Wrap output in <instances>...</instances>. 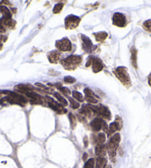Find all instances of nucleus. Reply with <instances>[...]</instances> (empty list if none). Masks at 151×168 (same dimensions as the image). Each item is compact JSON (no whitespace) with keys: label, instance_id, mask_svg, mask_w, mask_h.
Masks as SVG:
<instances>
[{"label":"nucleus","instance_id":"f8f14e48","mask_svg":"<svg viewBox=\"0 0 151 168\" xmlns=\"http://www.w3.org/2000/svg\"><path fill=\"white\" fill-rule=\"evenodd\" d=\"M93 71L94 73H99L103 69V64L102 60L99 58L93 57Z\"/></svg>","mask_w":151,"mask_h":168},{"label":"nucleus","instance_id":"c9c22d12","mask_svg":"<svg viewBox=\"0 0 151 168\" xmlns=\"http://www.w3.org/2000/svg\"><path fill=\"white\" fill-rule=\"evenodd\" d=\"M148 84L149 85L151 86V73L148 76Z\"/></svg>","mask_w":151,"mask_h":168},{"label":"nucleus","instance_id":"20e7f679","mask_svg":"<svg viewBox=\"0 0 151 168\" xmlns=\"http://www.w3.org/2000/svg\"><path fill=\"white\" fill-rule=\"evenodd\" d=\"M89 108L93 110V113H95L98 114V115L102 116L104 119L109 120L111 118V113H110L108 108H106V107L103 105H99V106H89Z\"/></svg>","mask_w":151,"mask_h":168},{"label":"nucleus","instance_id":"c756f323","mask_svg":"<svg viewBox=\"0 0 151 168\" xmlns=\"http://www.w3.org/2000/svg\"><path fill=\"white\" fill-rule=\"evenodd\" d=\"M6 31L5 25L3 23V21L2 19H0V33H5Z\"/></svg>","mask_w":151,"mask_h":168},{"label":"nucleus","instance_id":"a211bd4d","mask_svg":"<svg viewBox=\"0 0 151 168\" xmlns=\"http://www.w3.org/2000/svg\"><path fill=\"white\" fill-rule=\"evenodd\" d=\"M107 159L105 157H97L95 168H104L106 166Z\"/></svg>","mask_w":151,"mask_h":168},{"label":"nucleus","instance_id":"c85d7f7f","mask_svg":"<svg viewBox=\"0 0 151 168\" xmlns=\"http://www.w3.org/2000/svg\"><path fill=\"white\" fill-rule=\"evenodd\" d=\"M86 99L89 103H92V104H97L98 103V100L93 96H86Z\"/></svg>","mask_w":151,"mask_h":168},{"label":"nucleus","instance_id":"f03ea898","mask_svg":"<svg viewBox=\"0 0 151 168\" xmlns=\"http://www.w3.org/2000/svg\"><path fill=\"white\" fill-rule=\"evenodd\" d=\"M114 73L118 80L126 87H129L131 85V79H130L129 74L127 73V69L125 67H118L114 70Z\"/></svg>","mask_w":151,"mask_h":168},{"label":"nucleus","instance_id":"393cba45","mask_svg":"<svg viewBox=\"0 0 151 168\" xmlns=\"http://www.w3.org/2000/svg\"><path fill=\"white\" fill-rule=\"evenodd\" d=\"M143 28H144L147 31L151 33V20L145 21L144 24H143Z\"/></svg>","mask_w":151,"mask_h":168},{"label":"nucleus","instance_id":"7ed1b4c3","mask_svg":"<svg viewBox=\"0 0 151 168\" xmlns=\"http://www.w3.org/2000/svg\"><path fill=\"white\" fill-rule=\"evenodd\" d=\"M82 57L80 56H70L63 60L62 64L66 70H75L82 62Z\"/></svg>","mask_w":151,"mask_h":168},{"label":"nucleus","instance_id":"1a4fd4ad","mask_svg":"<svg viewBox=\"0 0 151 168\" xmlns=\"http://www.w3.org/2000/svg\"><path fill=\"white\" fill-rule=\"evenodd\" d=\"M0 93H4V94L8 95V96L10 97H12L13 99H16V101H18L19 102L22 104V105L23 104H25V103H27V102H28L27 99L24 96H22V95H20V94H19V93L12 92V91H0Z\"/></svg>","mask_w":151,"mask_h":168},{"label":"nucleus","instance_id":"2eb2a0df","mask_svg":"<svg viewBox=\"0 0 151 168\" xmlns=\"http://www.w3.org/2000/svg\"><path fill=\"white\" fill-rule=\"evenodd\" d=\"M47 58H48L50 62L56 64L59 62V59H60V53L58 51H52L47 55Z\"/></svg>","mask_w":151,"mask_h":168},{"label":"nucleus","instance_id":"7c9ffc66","mask_svg":"<svg viewBox=\"0 0 151 168\" xmlns=\"http://www.w3.org/2000/svg\"><path fill=\"white\" fill-rule=\"evenodd\" d=\"M84 92H85L86 96H93V97H94V94H93V92L92 91H91V89L86 88V89H85V91H84Z\"/></svg>","mask_w":151,"mask_h":168},{"label":"nucleus","instance_id":"473e14b6","mask_svg":"<svg viewBox=\"0 0 151 168\" xmlns=\"http://www.w3.org/2000/svg\"><path fill=\"white\" fill-rule=\"evenodd\" d=\"M70 122H71V125L73 127V126L76 125V118L74 117L72 114H70Z\"/></svg>","mask_w":151,"mask_h":168},{"label":"nucleus","instance_id":"4468645a","mask_svg":"<svg viewBox=\"0 0 151 168\" xmlns=\"http://www.w3.org/2000/svg\"><path fill=\"white\" fill-rule=\"evenodd\" d=\"M108 148L104 144H97L95 148V155L97 157H105Z\"/></svg>","mask_w":151,"mask_h":168},{"label":"nucleus","instance_id":"9b49d317","mask_svg":"<svg viewBox=\"0 0 151 168\" xmlns=\"http://www.w3.org/2000/svg\"><path fill=\"white\" fill-rule=\"evenodd\" d=\"M121 127H122L121 122L115 121L112 122L108 128V136H110L112 134H113L116 130H118L121 129Z\"/></svg>","mask_w":151,"mask_h":168},{"label":"nucleus","instance_id":"5701e85b","mask_svg":"<svg viewBox=\"0 0 151 168\" xmlns=\"http://www.w3.org/2000/svg\"><path fill=\"white\" fill-rule=\"evenodd\" d=\"M63 7H64V4H63V3L56 4V5H55L54 7H53V13H60L61 11L62 10Z\"/></svg>","mask_w":151,"mask_h":168},{"label":"nucleus","instance_id":"ddd939ff","mask_svg":"<svg viewBox=\"0 0 151 168\" xmlns=\"http://www.w3.org/2000/svg\"><path fill=\"white\" fill-rule=\"evenodd\" d=\"M102 122L103 120L98 119V118L93 119L91 123V128L93 129V130H94L95 132H98L102 128Z\"/></svg>","mask_w":151,"mask_h":168},{"label":"nucleus","instance_id":"b1692460","mask_svg":"<svg viewBox=\"0 0 151 168\" xmlns=\"http://www.w3.org/2000/svg\"><path fill=\"white\" fill-rule=\"evenodd\" d=\"M73 98L76 99V100L79 101V102H82V101H83V96H82L80 93L77 92V91H73Z\"/></svg>","mask_w":151,"mask_h":168},{"label":"nucleus","instance_id":"f257e3e1","mask_svg":"<svg viewBox=\"0 0 151 168\" xmlns=\"http://www.w3.org/2000/svg\"><path fill=\"white\" fill-rule=\"evenodd\" d=\"M120 141H121V136L118 133H116L115 135L111 137L110 142L108 143V151L109 153L110 159H112L113 161L116 155V150H117Z\"/></svg>","mask_w":151,"mask_h":168},{"label":"nucleus","instance_id":"f704fd0d","mask_svg":"<svg viewBox=\"0 0 151 168\" xmlns=\"http://www.w3.org/2000/svg\"><path fill=\"white\" fill-rule=\"evenodd\" d=\"M102 128H103V130L105 131V132H108V125H107V124L105 123L104 121L102 122Z\"/></svg>","mask_w":151,"mask_h":168},{"label":"nucleus","instance_id":"e433bc0d","mask_svg":"<svg viewBox=\"0 0 151 168\" xmlns=\"http://www.w3.org/2000/svg\"><path fill=\"white\" fill-rule=\"evenodd\" d=\"M84 142H85V147H87V145H88V141H87V138H85L84 139Z\"/></svg>","mask_w":151,"mask_h":168},{"label":"nucleus","instance_id":"ea45409f","mask_svg":"<svg viewBox=\"0 0 151 168\" xmlns=\"http://www.w3.org/2000/svg\"><path fill=\"white\" fill-rule=\"evenodd\" d=\"M2 48V45L1 44V42H0V50Z\"/></svg>","mask_w":151,"mask_h":168},{"label":"nucleus","instance_id":"a878e982","mask_svg":"<svg viewBox=\"0 0 151 168\" xmlns=\"http://www.w3.org/2000/svg\"><path fill=\"white\" fill-rule=\"evenodd\" d=\"M94 159L93 158H91L88 161H86L84 168H94Z\"/></svg>","mask_w":151,"mask_h":168},{"label":"nucleus","instance_id":"f3484780","mask_svg":"<svg viewBox=\"0 0 151 168\" xmlns=\"http://www.w3.org/2000/svg\"><path fill=\"white\" fill-rule=\"evenodd\" d=\"M0 11L2 13L3 19H7V20H10L11 19V13L10 10L5 6H0Z\"/></svg>","mask_w":151,"mask_h":168},{"label":"nucleus","instance_id":"58836bf2","mask_svg":"<svg viewBox=\"0 0 151 168\" xmlns=\"http://www.w3.org/2000/svg\"><path fill=\"white\" fill-rule=\"evenodd\" d=\"M104 168H111V167H110V166L108 165V166H105V167Z\"/></svg>","mask_w":151,"mask_h":168},{"label":"nucleus","instance_id":"9d476101","mask_svg":"<svg viewBox=\"0 0 151 168\" xmlns=\"http://www.w3.org/2000/svg\"><path fill=\"white\" fill-rule=\"evenodd\" d=\"M81 39L82 41V48L85 50L86 52H91L93 48V43L91 40L85 35H82Z\"/></svg>","mask_w":151,"mask_h":168},{"label":"nucleus","instance_id":"aec40b11","mask_svg":"<svg viewBox=\"0 0 151 168\" xmlns=\"http://www.w3.org/2000/svg\"><path fill=\"white\" fill-rule=\"evenodd\" d=\"M94 36L96 41L102 42L106 39V38L108 37V33H107L106 32H99V33H94Z\"/></svg>","mask_w":151,"mask_h":168},{"label":"nucleus","instance_id":"2f4dec72","mask_svg":"<svg viewBox=\"0 0 151 168\" xmlns=\"http://www.w3.org/2000/svg\"><path fill=\"white\" fill-rule=\"evenodd\" d=\"M57 87L61 91H62V93H65V94H68V93H70V91L68 88H67V87H62V86H60V87H59V86H57Z\"/></svg>","mask_w":151,"mask_h":168},{"label":"nucleus","instance_id":"72a5a7b5","mask_svg":"<svg viewBox=\"0 0 151 168\" xmlns=\"http://www.w3.org/2000/svg\"><path fill=\"white\" fill-rule=\"evenodd\" d=\"M93 56H90L88 60L87 61V64H86V67H89L91 64L93 63Z\"/></svg>","mask_w":151,"mask_h":168},{"label":"nucleus","instance_id":"dca6fc26","mask_svg":"<svg viewBox=\"0 0 151 168\" xmlns=\"http://www.w3.org/2000/svg\"><path fill=\"white\" fill-rule=\"evenodd\" d=\"M131 62L133 68L136 69L137 67V51L135 47H132L131 49Z\"/></svg>","mask_w":151,"mask_h":168},{"label":"nucleus","instance_id":"412c9836","mask_svg":"<svg viewBox=\"0 0 151 168\" xmlns=\"http://www.w3.org/2000/svg\"><path fill=\"white\" fill-rule=\"evenodd\" d=\"M105 139H106V136H105L104 133H99L95 138V141L97 143V144H104Z\"/></svg>","mask_w":151,"mask_h":168},{"label":"nucleus","instance_id":"bb28decb","mask_svg":"<svg viewBox=\"0 0 151 168\" xmlns=\"http://www.w3.org/2000/svg\"><path fill=\"white\" fill-rule=\"evenodd\" d=\"M69 101L70 102V105H71V108L73 109H77L79 108L80 104L78 102H76V100L73 99L72 98H69Z\"/></svg>","mask_w":151,"mask_h":168},{"label":"nucleus","instance_id":"0eeeda50","mask_svg":"<svg viewBox=\"0 0 151 168\" xmlns=\"http://www.w3.org/2000/svg\"><path fill=\"white\" fill-rule=\"evenodd\" d=\"M47 100L49 107L51 108H52L54 111H56L59 114L66 113H67V110L64 108V106H62V104L56 102L54 100H53L52 99L50 98V97H47Z\"/></svg>","mask_w":151,"mask_h":168},{"label":"nucleus","instance_id":"cd10ccee","mask_svg":"<svg viewBox=\"0 0 151 168\" xmlns=\"http://www.w3.org/2000/svg\"><path fill=\"white\" fill-rule=\"evenodd\" d=\"M64 80L66 83H69V84L74 83L76 82L75 78L72 77V76H66V77H64Z\"/></svg>","mask_w":151,"mask_h":168},{"label":"nucleus","instance_id":"4be33fe9","mask_svg":"<svg viewBox=\"0 0 151 168\" xmlns=\"http://www.w3.org/2000/svg\"><path fill=\"white\" fill-rule=\"evenodd\" d=\"M54 96L56 97V98L57 99V100H58L59 102H60L61 104H62V106H67L68 104V102H67L65 99L63 98V97L62 96H61L60 94H59L58 93H54Z\"/></svg>","mask_w":151,"mask_h":168},{"label":"nucleus","instance_id":"6e6552de","mask_svg":"<svg viewBox=\"0 0 151 168\" xmlns=\"http://www.w3.org/2000/svg\"><path fill=\"white\" fill-rule=\"evenodd\" d=\"M113 24L114 25L122 28L126 24V18L125 15H123L121 13H115L113 16Z\"/></svg>","mask_w":151,"mask_h":168},{"label":"nucleus","instance_id":"39448f33","mask_svg":"<svg viewBox=\"0 0 151 168\" xmlns=\"http://www.w3.org/2000/svg\"><path fill=\"white\" fill-rule=\"evenodd\" d=\"M80 22L79 17L73 16V15H69L64 20V24L67 29H74L77 28Z\"/></svg>","mask_w":151,"mask_h":168},{"label":"nucleus","instance_id":"423d86ee","mask_svg":"<svg viewBox=\"0 0 151 168\" xmlns=\"http://www.w3.org/2000/svg\"><path fill=\"white\" fill-rule=\"evenodd\" d=\"M56 47L59 51H64V52H68V51H70L72 50L71 42H70V40L67 39V38L56 41Z\"/></svg>","mask_w":151,"mask_h":168},{"label":"nucleus","instance_id":"6ab92c4d","mask_svg":"<svg viewBox=\"0 0 151 168\" xmlns=\"http://www.w3.org/2000/svg\"><path fill=\"white\" fill-rule=\"evenodd\" d=\"M15 89L17 90L18 91H20V92L25 93V94H26V93H28L32 92L31 89H30L29 87H28V86H25L24 85H16V87H15Z\"/></svg>","mask_w":151,"mask_h":168},{"label":"nucleus","instance_id":"4c0bfd02","mask_svg":"<svg viewBox=\"0 0 151 168\" xmlns=\"http://www.w3.org/2000/svg\"><path fill=\"white\" fill-rule=\"evenodd\" d=\"M87 154H84V157H83V159L84 160H86V157H87Z\"/></svg>","mask_w":151,"mask_h":168}]
</instances>
